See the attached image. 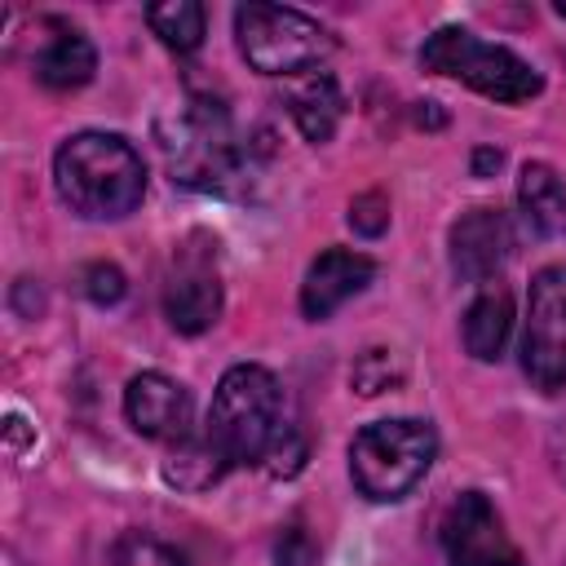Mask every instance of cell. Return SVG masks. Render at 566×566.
Wrapping results in <instances>:
<instances>
[{
  "label": "cell",
  "instance_id": "cell-1",
  "mask_svg": "<svg viewBox=\"0 0 566 566\" xmlns=\"http://www.w3.org/2000/svg\"><path fill=\"white\" fill-rule=\"evenodd\" d=\"M57 199L84 221H119L146 195V164L119 133H75L53 155Z\"/></svg>",
  "mask_w": 566,
  "mask_h": 566
},
{
  "label": "cell",
  "instance_id": "cell-2",
  "mask_svg": "<svg viewBox=\"0 0 566 566\" xmlns=\"http://www.w3.org/2000/svg\"><path fill=\"white\" fill-rule=\"evenodd\" d=\"M283 433L287 420H283L279 376L261 363H234L217 380L203 420V442L221 455L226 469H243V464H265L270 451L283 442Z\"/></svg>",
  "mask_w": 566,
  "mask_h": 566
},
{
  "label": "cell",
  "instance_id": "cell-3",
  "mask_svg": "<svg viewBox=\"0 0 566 566\" xmlns=\"http://www.w3.org/2000/svg\"><path fill=\"white\" fill-rule=\"evenodd\" d=\"M159 137L172 181L190 190H234L252 164L226 102L208 93H190V102L159 128Z\"/></svg>",
  "mask_w": 566,
  "mask_h": 566
},
{
  "label": "cell",
  "instance_id": "cell-4",
  "mask_svg": "<svg viewBox=\"0 0 566 566\" xmlns=\"http://www.w3.org/2000/svg\"><path fill=\"white\" fill-rule=\"evenodd\" d=\"M438 460V429L416 416L371 420L349 442V478L371 504L407 500Z\"/></svg>",
  "mask_w": 566,
  "mask_h": 566
},
{
  "label": "cell",
  "instance_id": "cell-5",
  "mask_svg": "<svg viewBox=\"0 0 566 566\" xmlns=\"http://www.w3.org/2000/svg\"><path fill=\"white\" fill-rule=\"evenodd\" d=\"M234 44L256 75H283V80L318 71L336 53V35L318 18L292 4H261V0L234 9Z\"/></svg>",
  "mask_w": 566,
  "mask_h": 566
},
{
  "label": "cell",
  "instance_id": "cell-6",
  "mask_svg": "<svg viewBox=\"0 0 566 566\" xmlns=\"http://www.w3.org/2000/svg\"><path fill=\"white\" fill-rule=\"evenodd\" d=\"M420 66L433 75L460 80L464 88H473L491 102H504V106L531 102L544 88V75L522 53L473 35L469 27H438L420 44Z\"/></svg>",
  "mask_w": 566,
  "mask_h": 566
},
{
  "label": "cell",
  "instance_id": "cell-7",
  "mask_svg": "<svg viewBox=\"0 0 566 566\" xmlns=\"http://www.w3.org/2000/svg\"><path fill=\"white\" fill-rule=\"evenodd\" d=\"M226 305L221 287V252L208 230H190L172 248V265L164 279V318L181 336H203Z\"/></svg>",
  "mask_w": 566,
  "mask_h": 566
},
{
  "label": "cell",
  "instance_id": "cell-8",
  "mask_svg": "<svg viewBox=\"0 0 566 566\" xmlns=\"http://www.w3.org/2000/svg\"><path fill=\"white\" fill-rule=\"evenodd\" d=\"M522 371L535 389H566V261L544 265L526 292L522 323Z\"/></svg>",
  "mask_w": 566,
  "mask_h": 566
},
{
  "label": "cell",
  "instance_id": "cell-9",
  "mask_svg": "<svg viewBox=\"0 0 566 566\" xmlns=\"http://www.w3.org/2000/svg\"><path fill=\"white\" fill-rule=\"evenodd\" d=\"M447 566H526L500 509L482 491H460L442 517Z\"/></svg>",
  "mask_w": 566,
  "mask_h": 566
},
{
  "label": "cell",
  "instance_id": "cell-10",
  "mask_svg": "<svg viewBox=\"0 0 566 566\" xmlns=\"http://www.w3.org/2000/svg\"><path fill=\"white\" fill-rule=\"evenodd\" d=\"M517 248V234H513V221L504 208H469L451 221V234H447V256H451V270L460 283H495V274L509 265Z\"/></svg>",
  "mask_w": 566,
  "mask_h": 566
},
{
  "label": "cell",
  "instance_id": "cell-11",
  "mask_svg": "<svg viewBox=\"0 0 566 566\" xmlns=\"http://www.w3.org/2000/svg\"><path fill=\"white\" fill-rule=\"evenodd\" d=\"M124 420L142 438L177 447V442L195 438L190 433L195 429V398H190V389L181 380H172L164 371H142L124 389Z\"/></svg>",
  "mask_w": 566,
  "mask_h": 566
},
{
  "label": "cell",
  "instance_id": "cell-12",
  "mask_svg": "<svg viewBox=\"0 0 566 566\" xmlns=\"http://www.w3.org/2000/svg\"><path fill=\"white\" fill-rule=\"evenodd\" d=\"M376 279V261L367 252H354V248H323L305 279H301V314L310 323H323L332 318L345 301H354L367 283Z\"/></svg>",
  "mask_w": 566,
  "mask_h": 566
},
{
  "label": "cell",
  "instance_id": "cell-13",
  "mask_svg": "<svg viewBox=\"0 0 566 566\" xmlns=\"http://www.w3.org/2000/svg\"><path fill=\"white\" fill-rule=\"evenodd\" d=\"M44 22V44L35 49V80L44 84V88H53V93H71V88H84L88 80H93V71H97V49H93V40L80 31V27H71V22H62V18H40Z\"/></svg>",
  "mask_w": 566,
  "mask_h": 566
},
{
  "label": "cell",
  "instance_id": "cell-14",
  "mask_svg": "<svg viewBox=\"0 0 566 566\" xmlns=\"http://www.w3.org/2000/svg\"><path fill=\"white\" fill-rule=\"evenodd\" d=\"M283 106H287L292 124L301 128V137L310 146L332 142L336 128H340V119H345V93H340L336 75H327V71H305V75L287 80Z\"/></svg>",
  "mask_w": 566,
  "mask_h": 566
},
{
  "label": "cell",
  "instance_id": "cell-15",
  "mask_svg": "<svg viewBox=\"0 0 566 566\" xmlns=\"http://www.w3.org/2000/svg\"><path fill=\"white\" fill-rule=\"evenodd\" d=\"M509 332H513V292L504 283H486L469 301L464 323H460V336H464L469 358L495 363L504 354V345H509Z\"/></svg>",
  "mask_w": 566,
  "mask_h": 566
},
{
  "label": "cell",
  "instance_id": "cell-16",
  "mask_svg": "<svg viewBox=\"0 0 566 566\" xmlns=\"http://www.w3.org/2000/svg\"><path fill=\"white\" fill-rule=\"evenodd\" d=\"M517 208L531 234L539 239H566V181L553 164H522L517 172Z\"/></svg>",
  "mask_w": 566,
  "mask_h": 566
},
{
  "label": "cell",
  "instance_id": "cell-17",
  "mask_svg": "<svg viewBox=\"0 0 566 566\" xmlns=\"http://www.w3.org/2000/svg\"><path fill=\"white\" fill-rule=\"evenodd\" d=\"M226 473H230V469H226V464H221V455L203 442V433H199V438L177 442V447L168 451V460H164V482H168V486H177V491H190V495H199V491L217 486Z\"/></svg>",
  "mask_w": 566,
  "mask_h": 566
},
{
  "label": "cell",
  "instance_id": "cell-18",
  "mask_svg": "<svg viewBox=\"0 0 566 566\" xmlns=\"http://www.w3.org/2000/svg\"><path fill=\"white\" fill-rule=\"evenodd\" d=\"M146 27L159 35L164 49L172 53H195L208 35V13L195 0H168V4H150L146 9Z\"/></svg>",
  "mask_w": 566,
  "mask_h": 566
},
{
  "label": "cell",
  "instance_id": "cell-19",
  "mask_svg": "<svg viewBox=\"0 0 566 566\" xmlns=\"http://www.w3.org/2000/svg\"><path fill=\"white\" fill-rule=\"evenodd\" d=\"M111 566H190L172 544L146 535V531H128L115 539L111 548Z\"/></svg>",
  "mask_w": 566,
  "mask_h": 566
},
{
  "label": "cell",
  "instance_id": "cell-20",
  "mask_svg": "<svg viewBox=\"0 0 566 566\" xmlns=\"http://www.w3.org/2000/svg\"><path fill=\"white\" fill-rule=\"evenodd\" d=\"M398 380H402V363H398L394 349H367V354H358L354 367H349V385H354L363 398H376V394L394 389Z\"/></svg>",
  "mask_w": 566,
  "mask_h": 566
},
{
  "label": "cell",
  "instance_id": "cell-21",
  "mask_svg": "<svg viewBox=\"0 0 566 566\" xmlns=\"http://www.w3.org/2000/svg\"><path fill=\"white\" fill-rule=\"evenodd\" d=\"M345 221L354 226V234L380 239V234L389 230V195H385V190H363V195H354Z\"/></svg>",
  "mask_w": 566,
  "mask_h": 566
},
{
  "label": "cell",
  "instance_id": "cell-22",
  "mask_svg": "<svg viewBox=\"0 0 566 566\" xmlns=\"http://www.w3.org/2000/svg\"><path fill=\"white\" fill-rule=\"evenodd\" d=\"M80 287H84V296L93 305H119L124 292H128V279H124V270L115 261H93V265H84Z\"/></svg>",
  "mask_w": 566,
  "mask_h": 566
},
{
  "label": "cell",
  "instance_id": "cell-23",
  "mask_svg": "<svg viewBox=\"0 0 566 566\" xmlns=\"http://www.w3.org/2000/svg\"><path fill=\"white\" fill-rule=\"evenodd\" d=\"M274 566H318V544H314V535L301 522H292V526L279 531V539H274Z\"/></svg>",
  "mask_w": 566,
  "mask_h": 566
},
{
  "label": "cell",
  "instance_id": "cell-24",
  "mask_svg": "<svg viewBox=\"0 0 566 566\" xmlns=\"http://www.w3.org/2000/svg\"><path fill=\"white\" fill-rule=\"evenodd\" d=\"M469 168H473V177H495V172L504 168V150H495V146H478V150L469 155Z\"/></svg>",
  "mask_w": 566,
  "mask_h": 566
},
{
  "label": "cell",
  "instance_id": "cell-25",
  "mask_svg": "<svg viewBox=\"0 0 566 566\" xmlns=\"http://www.w3.org/2000/svg\"><path fill=\"white\" fill-rule=\"evenodd\" d=\"M416 124H420V128H442L447 115L438 111V102H416Z\"/></svg>",
  "mask_w": 566,
  "mask_h": 566
},
{
  "label": "cell",
  "instance_id": "cell-26",
  "mask_svg": "<svg viewBox=\"0 0 566 566\" xmlns=\"http://www.w3.org/2000/svg\"><path fill=\"white\" fill-rule=\"evenodd\" d=\"M553 13H557V18H566V0H562V4H553Z\"/></svg>",
  "mask_w": 566,
  "mask_h": 566
}]
</instances>
